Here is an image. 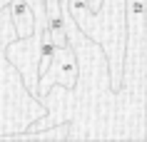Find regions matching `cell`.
Here are the masks:
<instances>
[{
  "instance_id": "obj_1",
  "label": "cell",
  "mask_w": 147,
  "mask_h": 142,
  "mask_svg": "<svg viewBox=\"0 0 147 142\" xmlns=\"http://www.w3.org/2000/svg\"><path fill=\"white\" fill-rule=\"evenodd\" d=\"M78 57H75V50L72 45H65V47H57V52H55L53 63L47 67L42 75H40V82H38V97L42 100L53 85H62L65 90H72L75 82H78Z\"/></svg>"
},
{
  "instance_id": "obj_2",
  "label": "cell",
  "mask_w": 147,
  "mask_h": 142,
  "mask_svg": "<svg viewBox=\"0 0 147 142\" xmlns=\"http://www.w3.org/2000/svg\"><path fill=\"white\" fill-rule=\"evenodd\" d=\"M45 15H47V35L55 42V47L70 45L67 30H65V17H62L60 0H45Z\"/></svg>"
},
{
  "instance_id": "obj_3",
  "label": "cell",
  "mask_w": 147,
  "mask_h": 142,
  "mask_svg": "<svg viewBox=\"0 0 147 142\" xmlns=\"http://www.w3.org/2000/svg\"><path fill=\"white\" fill-rule=\"evenodd\" d=\"M10 15H13V23H15V32L20 40H28L35 30V15H32V8L25 3V0H13L10 3Z\"/></svg>"
},
{
  "instance_id": "obj_4",
  "label": "cell",
  "mask_w": 147,
  "mask_h": 142,
  "mask_svg": "<svg viewBox=\"0 0 147 142\" xmlns=\"http://www.w3.org/2000/svg\"><path fill=\"white\" fill-rule=\"evenodd\" d=\"M55 52H57L55 42L50 40V35H45V32H42V42H40V63H38V72H40V75H42V72L50 67V63H53Z\"/></svg>"
}]
</instances>
